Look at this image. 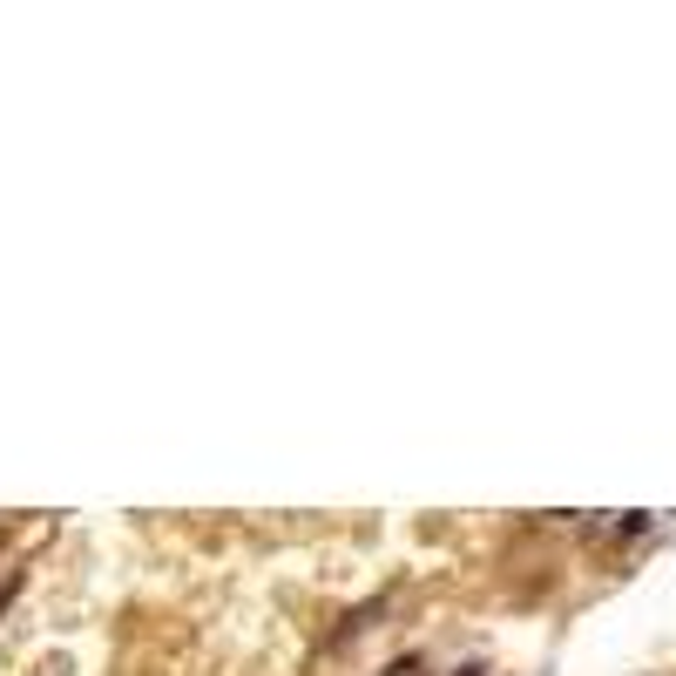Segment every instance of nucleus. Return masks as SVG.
Listing matches in <instances>:
<instances>
[{
  "instance_id": "obj_1",
  "label": "nucleus",
  "mask_w": 676,
  "mask_h": 676,
  "mask_svg": "<svg viewBox=\"0 0 676 676\" xmlns=\"http://www.w3.org/2000/svg\"><path fill=\"white\" fill-rule=\"evenodd\" d=\"M454 676H488V669H481V663H467V669H454Z\"/></svg>"
}]
</instances>
